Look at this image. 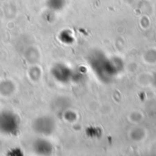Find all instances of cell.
Listing matches in <instances>:
<instances>
[{"label": "cell", "instance_id": "cell-1", "mask_svg": "<svg viewBox=\"0 0 156 156\" xmlns=\"http://www.w3.org/2000/svg\"><path fill=\"white\" fill-rule=\"evenodd\" d=\"M20 130L18 116L10 111L0 112V133L5 135H16Z\"/></svg>", "mask_w": 156, "mask_h": 156}, {"label": "cell", "instance_id": "cell-2", "mask_svg": "<svg viewBox=\"0 0 156 156\" xmlns=\"http://www.w3.org/2000/svg\"><path fill=\"white\" fill-rule=\"evenodd\" d=\"M33 128L36 133L41 135H49L54 132L55 122L48 116H41L36 119L33 123Z\"/></svg>", "mask_w": 156, "mask_h": 156}, {"label": "cell", "instance_id": "cell-3", "mask_svg": "<svg viewBox=\"0 0 156 156\" xmlns=\"http://www.w3.org/2000/svg\"><path fill=\"white\" fill-rule=\"evenodd\" d=\"M51 74L53 76V78L58 80V82H67L69 78H70V71L69 69L64 66L63 64L59 63V64H56L52 69H51Z\"/></svg>", "mask_w": 156, "mask_h": 156}, {"label": "cell", "instance_id": "cell-4", "mask_svg": "<svg viewBox=\"0 0 156 156\" xmlns=\"http://www.w3.org/2000/svg\"><path fill=\"white\" fill-rule=\"evenodd\" d=\"M33 148L36 154L41 155H47L52 153V144L47 140H43V139L36 140L33 144Z\"/></svg>", "mask_w": 156, "mask_h": 156}]
</instances>
